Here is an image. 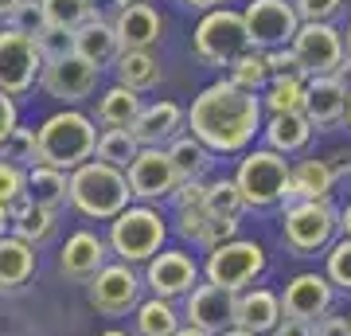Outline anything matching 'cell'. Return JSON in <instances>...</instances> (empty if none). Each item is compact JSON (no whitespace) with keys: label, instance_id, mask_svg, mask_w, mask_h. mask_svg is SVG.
Here are the masks:
<instances>
[{"label":"cell","instance_id":"52","mask_svg":"<svg viewBox=\"0 0 351 336\" xmlns=\"http://www.w3.org/2000/svg\"><path fill=\"white\" fill-rule=\"evenodd\" d=\"M24 4H27V0H0V27H8V24H12V16L20 12Z\"/></svg>","mask_w":351,"mask_h":336},{"label":"cell","instance_id":"26","mask_svg":"<svg viewBox=\"0 0 351 336\" xmlns=\"http://www.w3.org/2000/svg\"><path fill=\"white\" fill-rule=\"evenodd\" d=\"M39 270V250L20 243L16 235L0 238V293H16L24 289Z\"/></svg>","mask_w":351,"mask_h":336},{"label":"cell","instance_id":"59","mask_svg":"<svg viewBox=\"0 0 351 336\" xmlns=\"http://www.w3.org/2000/svg\"><path fill=\"white\" fill-rule=\"evenodd\" d=\"M219 336H254V333H242V328H226V333H219Z\"/></svg>","mask_w":351,"mask_h":336},{"label":"cell","instance_id":"37","mask_svg":"<svg viewBox=\"0 0 351 336\" xmlns=\"http://www.w3.org/2000/svg\"><path fill=\"white\" fill-rule=\"evenodd\" d=\"M137 141H133V133L129 129H101L98 133V145H94V161L110 164V168H121L125 172L129 161L137 157Z\"/></svg>","mask_w":351,"mask_h":336},{"label":"cell","instance_id":"9","mask_svg":"<svg viewBox=\"0 0 351 336\" xmlns=\"http://www.w3.org/2000/svg\"><path fill=\"white\" fill-rule=\"evenodd\" d=\"M145 298V282H141L137 266H125V262L110 258L98 274L86 282V305L98 317H129V313L141 305Z\"/></svg>","mask_w":351,"mask_h":336},{"label":"cell","instance_id":"4","mask_svg":"<svg viewBox=\"0 0 351 336\" xmlns=\"http://www.w3.org/2000/svg\"><path fill=\"white\" fill-rule=\"evenodd\" d=\"M168 238H172V219L156 203H129L121 215L110 219L106 247H110V258L125 266H145L152 254L168 247Z\"/></svg>","mask_w":351,"mask_h":336},{"label":"cell","instance_id":"51","mask_svg":"<svg viewBox=\"0 0 351 336\" xmlns=\"http://www.w3.org/2000/svg\"><path fill=\"white\" fill-rule=\"evenodd\" d=\"M336 235L351 238V199L343 203V208H336Z\"/></svg>","mask_w":351,"mask_h":336},{"label":"cell","instance_id":"48","mask_svg":"<svg viewBox=\"0 0 351 336\" xmlns=\"http://www.w3.org/2000/svg\"><path fill=\"white\" fill-rule=\"evenodd\" d=\"M8 27H16V32H24V36L32 39V36L39 32V27H43V16H39V4H32V0H27L24 8H20V12L12 16V24H8Z\"/></svg>","mask_w":351,"mask_h":336},{"label":"cell","instance_id":"56","mask_svg":"<svg viewBox=\"0 0 351 336\" xmlns=\"http://www.w3.org/2000/svg\"><path fill=\"white\" fill-rule=\"evenodd\" d=\"M8 235V212H0V238Z\"/></svg>","mask_w":351,"mask_h":336},{"label":"cell","instance_id":"36","mask_svg":"<svg viewBox=\"0 0 351 336\" xmlns=\"http://www.w3.org/2000/svg\"><path fill=\"white\" fill-rule=\"evenodd\" d=\"M262 113H301L304 106V78H269V87L258 94Z\"/></svg>","mask_w":351,"mask_h":336},{"label":"cell","instance_id":"54","mask_svg":"<svg viewBox=\"0 0 351 336\" xmlns=\"http://www.w3.org/2000/svg\"><path fill=\"white\" fill-rule=\"evenodd\" d=\"M172 336H203V333H199V328H191V324H180Z\"/></svg>","mask_w":351,"mask_h":336},{"label":"cell","instance_id":"41","mask_svg":"<svg viewBox=\"0 0 351 336\" xmlns=\"http://www.w3.org/2000/svg\"><path fill=\"white\" fill-rule=\"evenodd\" d=\"M207 223H211V215L203 212V203L199 208H176V235L184 238V243H191V247H199V238L203 231H207Z\"/></svg>","mask_w":351,"mask_h":336},{"label":"cell","instance_id":"44","mask_svg":"<svg viewBox=\"0 0 351 336\" xmlns=\"http://www.w3.org/2000/svg\"><path fill=\"white\" fill-rule=\"evenodd\" d=\"M265 55V71L269 78H304L301 63L293 55V47H277V51H262Z\"/></svg>","mask_w":351,"mask_h":336},{"label":"cell","instance_id":"16","mask_svg":"<svg viewBox=\"0 0 351 336\" xmlns=\"http://www.w3.org/2000/svg\"><path fill=\"white\" fill-rule=\"evenodd\" d=\"M125 180L133 192V203H160L180 188V176H176L164 149H137V157L125 168Z\"/></svg>","mask_w":351,"mask_h":336},{"label":"cell","instance_id":"24","mask_svg":"<svg viewBox=\"0 0 351 336\" xmlns=\"http://www.w3.org/2000/svg\"><path fill=\"white\" fill-rule=\"evenodd\" d=\"M262 149L277 153V157H304V149L313 145L316 129L304 122V113H265L262 117Z\"/></svg>","mask_w":351,"mask_h":336},{"label":"cell","instance_id":"60","mask_svg":"<svg viewBox=\"0 0 351 336\" xmlns=\"http://www.w3.org/2000/svg\"><path fill=\"white\" fill-rule=\"evenodd\" d=\"M113 4H117V8H125V4H141V0H113Z\"/></svg>","mask_w":351,"mask_h":336},{"label":"cell","instance_id":"5","mask_svg":"<svg viewBox=\"0 0 351 336\" xmlns=\"http://www.w3.org/2000/svg\"><path fill=\"white\" fill-rule=\"evenodd\" d=\"M269 270V250L258 238H230L223 247H215L203 254L199 274L207 286H219L226 293H242V289L258 286Z\"/></svg>","mask_w":351,"mask_h":336},{"label":"cell","instance_id":"11","mask_svg":"<svg viewBox=\"0 0 351 336\" xmlns=\"http://www.w3.org/2000/svg\"><path fill=\"white\" fill-rule=\"evenodd\" d=\"M98 78H101L98 67L82 63L75 51H71V55L47 59L43 67H39V82L36 87L43 90L47 98H55V102H63V106H71V110H78L86 98L98 94Z\"/></svg>","mask_w":351,"mask_h":336},{"label":"cell","instance_id":"20","mask_svg":"<svg viewBox=\"0 0 351 336\" xmlns=\"http://www.w3.org/2000/svg\"><path fill=\"white\" fill-rule=\"evenodd\" d=\"M129 133L141 149H164L168 141H176L184 133V106L172 98H156L145 102L137 113V122L129 125Z\"/></svg>","mask_w":351,"mask_h":336},{"label":"cell","instance_id":"35","mask_svg":"<svg viewBox=\"0 0 351 336\" xmlns=\"http://www.w3.org/2000/svg\"><path fill=\"white\" fill-rule=\"evenodd\" d=\"M226 82L230 87L246 90V94H262L265 87H269V71H265V55L262 51H242L239 59L226 67Z\"/></svg>","mask_w":351,"mask_h":336},{"label":"cell","instance_id":"6","mask_svg":"<svg viewBox=\"0 0 351 336\" xmlns=\"http://www.w3.org/2000/svg\"><path fill=\"white\" fill-rule=\"evenodd\" d=\"M234 188H239L246 212H274L285 203L289 192V161L277 157L269 149H246L239 157V168H234Z\"/></svg>","mask_w":351,"mask_h":336},{"label":"cell","instance_id":"22","mask_svg":"<svg viewBox=\"0 0 351 336\" xmlns=\"http://www.w3.org/2000/svg\"><path fill=\"white\" fill-rule=\"evenodd\" d=\"M336 196V176L328 168L324 157H301V161H289V192L285 203H324Z\"/></svg>","mask_w":351,"mask_h":336},{"label":"cell","instance_id":"58","mask_svg":"<svg viewBox=\"0 0 351 336\" xmlns=\"http://www.w3.org/2000/svg\"><path fill=\"white\" fill-rule=\"evenodd\" d=\"M343 125L351 129V90H348V110H343Z\"/></svg>","mask_w":351,"mask_h":336},{"label":"cell","instance_id":"2","mask_svg":"<svg viewBox=\"0 0 351 336\" xmlns=\"http://www.w3.org/2000/svg\"><path fill=\"white\" fill-rule=\"evenodd\" d=\"M129 203H133V192H129V180L121 168L86 161L75 172H66V208H75L90 223H110Z\"/></svg>","mask_w":351,"mask_h":336},{"label":"cell","instance_id":"47","mask_svg":"<svg viewBox=\"0 0 351 336\" xmlns=\"http://www.w3.org/2000/svg\"><path fill=\"white\" fill-rule=\"evenodd\" d=\"M203 192H207V180H184L168 199H172V208H199Z\"/></svg>","mask_w":351,"mask_h":336},{"label":"cell","instance_id":"40","mask_svg":"<svg viewBox=\"0 0 351 336\" xmlns=\"http://www.w3.org/2000/svg\"><path fill=\"white\" fill-rule=\"evenodd\" d=\"M293 12L301 24H336L343 0H293Z\"/></svg>","mask_w":351,"mask_h":336},{"label":"cell","instance_id":"38","mask_svg":"<svg viewBox=\"0 0 351 336\" xmlns=\"http://www.w3.org/2000/svg\"><path fill=\"white\" fill-rule=\"evenodd\" d=\"M0 161L4 164H16V168H36L39 164V145H36V125H16L12 133L4 137V145H0Z\"/></svg>","mask_w":351,"mask_h":336},{"label":"cell","instance_id":"25","mask_svg":"<svg viewBox=\"0 0 351 336\" xmlns=\"http://www.w3.org/2000/svg\"><path fill=\"white\" fill-rule=\"evenodd\" d=\"M71 51H75V55H78L82 63L98 67V71L113 67V59L121 55V43H117V36H113L110 16L94 12V16L86 20V24L78 27V32H71Z\"/></svg>","mask_w":351,"mask_h":336},{"label":"cell","instance_id":"10","mask_svg":"<svg viewBox=\"0 0 351 336\" xmlns=\"http://www.w3.org/2000/svg\"><path fill=\"white\" fill-rule=\"evenodd\" d=\"M141 282H145V293H149V298L176 301V305H180V301L203 282L199 258L184 247H164L160 254H152V258L145 262Z\"/></svg>","mask_w":351,"mask_h":336},{"label":"cell","instance_id":"32","mask_svg":"<svg viewBox=\"0 0 351 336\" xmlns=\"http://www.w3.org/2000/svg\"><path fill=\"white\" fill-rule=\"evenodd\" d=\"M133 336H172L184 317H180V305L176 301H160V298H141V305L133 313Z\"/></svg>","mask_w":351,"mask_h":336},{"label":"cell","instance_id":"49","mask_svg":"<svg viewBox=\"0 0 351 336\" xmlns=\"http://www.w3.org/2000/svg\"><path fill=\"white\" fill-rule=\"evenodd\" d=\"M16 125H20V102L0 90V145H4V137L12 133Z\"/></svg>","mask_w":351,"mask_h":336},{"label":"cell","instance_id":"61","mask_svg":"<svg viewBox=\"0 0 351 336\" xmlns=\"http://www.w3.org/2000/svg\"><path fill=\"white\" fill-rule=\"evenodd\" d=\"M348 324H351V313H348Z\"/></svg>","mask_w":351,"mask_h":336},{"label":"cell","instance_id":"12","mask_svg":"<svg viewBox=\"0 0 351 336\" xmlns=\"http://www.w3.org/2000/svg\"><path fill=\"white\" fill-rule=\"evenodd\" d=\"M242 24L254 51H277L293 43L301 20L293 12V0H250L242 8Z\"/></svg>","mask_w":351,"mask_h":336},{"label":"cell","instance_id":"27","mask_svg":"<svg viewBox=\"0 0 351 336\" xmlns=\"http://www.w3.org/2000/svg\"><path fill=\"white\" fill-rule=\"evenodd\" d=\"M55 231H59V215L47 212V208L27 203V196L16 208H8V235H16L27 247H36V250L47 247L51 238H55Z\"/></svg>","mask_w":351,"mask_h":336},{"label":"cell","instance_id":"8","mask_svg":"<svg viewBox=\"0 0 351 336\" xmlns=\"http://www.w3.org/2000/svg\"><path fill=\"white\" fill-rule=\"evenodd\" d=\"M191 47H195V59L207 63V67H230L242 51H250L242 12L226 8V4L203 12V20L195 24V32H191Z\"/></svg>","mask_w":351,"mask_h":336},{"label":"cell","instance_id":"3","mask_svg":"<svg viewBox=\"0 0 351 336\" xmlns=\"http://www.w3.org/2000/svg\"><path fill=\"white\" fill-rule=\"evenodd\" d=\"M39 145V164L59 168V172H75L78 164L94 161V145H98V125L86 110H55L51 117H43L36 129Z\"/></svg>","mask_w":351,"mask_h":336},{"label":"cell","instance_id":"39","mask_svg":"<svg viewBox=\"0 0 351 336\" xmlns=\"http://www.w3.org/2000/svg\"><path fill=\"white\" fill-rule=\"evenodd\" d=\"M324 258V270L320 274L332 282L336 293H351V238H332V247L320 254Z\"/></svg>","mask_w":351,"mask_h":336},{"label":"cell","instance_id":"30","mask_svg":"<svg viewBox=\"0 0 351 336\" xmlns=\"http://www.w3.org/2000/svg\"><path fill=\"white\" fill-rule=\"evenodd\" d=\"M24 196H27V203H36V208H47V212L63 215V208H66V172L47 168V164L27 168L24 172Z\"/></svg>","mask_w":351,"mask_h":336},{"label":"cell","instance_id":"15","mask_svg":"<svg viewBox=\"0 0 351 336\" xmlns=\"http://www.w3.org/2000/svg\"><path fill=\"white\" fill-rule=\"evenodd\" d=\"M281 298V313L285 317H301V321H316L328 309H336V289L320 270H297L293 278H285V286L277 289Z\"/></svg>","mask_w":351,"mask_h":336},{"label":"cell","instance_id":"18","mask_svg":"<svg viewBox=\"0 0 351 336\" xmlns=\"http://www.w3.org/2000/svg\"><path fill=\"white\" fill-rule=\"evenodd\" d=\"M180 317H184V324L199 328L203 336H219L226 328H234V293L199 282L188 298L180 301Z\"/></svg>","mask_w":351,"mask_h":336},{"label":"cell","instance_id":"28","mask_svg":"<svg viewBox=\"0 0 351 336\" xmlns=\"http://www.w3.org/2000/svg\"><path fill=\"white\" fill-rule=\"evenodd\" d=\"M117 75V87L133 90V94H145V90H156L164 82V67L156 59V51H121L110 67Z\"/></svg>","mask_w":351,"mask_h":336},{"label":"cell","instance_id":"46","mask_svg":"<svg viewBox=\"0 0 351 336\" xmlns=\"http://www.w3.org/2000/svg\"><path fill=\"white\" fill-rule=\"evenodd\" d=\"M313 336H351L348 313H336V309H328L324 317H316V321H313Z\"/></svg>","mask_w":351,"mask_h":336},{"label":"cell","instance_id":"55","mask_svg":"<svg viewBox=\"0 0 351 336\" xmlns=\"http://www.w3.org/2000/svg\"><path fill=\"white\" fill-rule=\"evenodd\" d=\"M343 55L351 59V24H348V32H343Z\"/></svg>","mask_w":351,"mask_h":336},{"label":"cell","instance_id":"53","mask_svg":"<svg viewBox=\"0 0 351 336\" xmlns=\"http://www.w3.org/2000/svg\"><path fill=\"white\" fill-rule=\"evenodd\" d=\"M188 12H211V8H223L226 0H180Z\"/></svg>","mask_w":351,"mask_h":336},{"label":"cell","instance_id":"43","mask_svg":"<svg viewBox=\"0 0 351 336\" xmlns=\"http://www.w3.org/2000/svg\"><path fill=\"white\" fill-rule=\"evenodd\" d=\"M24 199V168L0 161V212H8Z\"/></svg>","mask_w":351,"mask_h":336},{"label":"cell","instance_id":"19","mask_svg":"<svg viewBox=\"0 0 351 336\" xmlns=\"http://www.w3.org/2000/svg\"><path fill=\"white\" fill-rule=\"evenodd\" d=\"M348 90L351 82H343L339 75H313L304 78V122L313 129H336L343 125V110H348Z\"/></svg>","mask_w":351,"mask_h":336},{"label":"cell","instance_id":"45","mask_svg":"<svg viewBox=\"0 0 351 336\" xmlns=\"http://www.w3.org/2000/svg\"><path fill=\"white\" fill-rule=\"evenodd\" d=\"M239 227H242V223H226V219H211V223H207V231H203V238H199V250L207 254V250L223 247V243H230V238H239Z\"/></svg>","mask_w":351,"mask_h":336},{"label":"cell","instance_id":"33","mask_svg":"<svg viewBox=\"0 0 351 336\" xmlns=\"http://www.w3.org/2000/svg\"><path fill=\"white\" fill-rule=\"evenodd\" d=\"M203 212L211 215V219L242 223L246 203H242L239 188H234V180H230V176H215V180H207V192H203Z\"/></svg>","mask_w":351,"mask_h":336},{"label":"cell","instance_id":"50","mask_svg":"<svg viewBox=\"0 0 351 336\" xmlns=\"http://www.w3.org/2000/svg\"><path fill=\"white\" fill-rule=\"evenodd\" d=\"M269 336H313V321H301V317H285L281 313V321L274 324Z\"/></svg>","mask_w":351,"mask_h":336},{"label":"cell","instance_id":"31","mask_svg":"<svg viewBox=\"0 0 351 336\" xmlns=\"http://www.w3.org/2000/svg\"><path fill=\"white\" fill-rule=\"evenodd\" d=\"M164 153H168V161H172L176 176H180V184H184V180H211L215 157L203 149L195 137H191L188 129H184L176 141H168V145H164Z\"/></svg>","mask_w":351,"mask_h":336},{"label":"cell","instance_id":"57","mask_svg":"<svg viewBox=\"0 0 351 336\" xmlns=\"http://www.w3.org/2000/svg\"><path fill=\"white\" fill-rule=\"evenodd\" d=\"M98 336H133V333H125V328H106V333H98Z\"/></svg>","mask_w":351,"mask_h":336},{"label":"cell","instance_id":"13","mask_svg":"<svg viewBox=\"0 0 351 336\" xmlns=\"http://www.w3.org/2000/svg\"><path fill=\"white\" fill-rule=\"evenodd\" d=\"M39 67L43 59H39L36 43L16 27H0V90L8 98H24L36 90Z\"/></svg>","mask_w":351,"mask_h":336},{"label":"cell","instance_id":"1","mask_svg":"<svg viewBox=\"0 0 351 336\" xmlns=\"http://www.w3.org/2000/svg\"><path fill=\"white\" fill-rule=\"evenodd\" d=\"M262 117L265 113L258 94H246L226 78H215L184 110V129L211 157H242L246 149H254L262 133Z\"/></svg>","mask_w":351,"mask_h":336},{"label":"cell","instance_id":"42","mask_svg":"<svg viewBox=\"0 0 351 336\" xmlns=\"http://www.w3.org/2000/svg\"><path fill=\"white\" fill-rule=\"evenodd\" d=\"M32 43H36L39 59H59V55H71V32H59V27H39L36 36H32Z\"/></svg>","mask_w":351,"mask_h":336},{"label":"cell","instance_id":"21","mask_svg":"<svg viewBox=\"0 0 351 336\" xmlns=\"http://www.w3.org/2000/svg\"><path fill=\"white\" fill-rule=\"evenodd\" d=\"M110 24H113V36H117L121 51H152V47H160V39H164V20L149 0L117 8Z\"/></svg>","mask_w":351,"mask_h":336},{"label":"cell","instance_id":"7","mask_svg":"<svg viewBox=\"0 0 351 336\" xmlns=\"http://www.w3.org/2000/svg\"><path fill=\"white\" fill-rule=\"evenodd\" d=\"M336 238V203H289L281 208V243L293 258H316Z\"/></svg>","mask_w":351,"mask_h":336},{"label":"cell","instance_id":"29","mask_svg":"<svg viewBox=\"0 0 351 336\" xmlns=\"http://www.w3.org/2000/svg\"><path fill=\"white\" fill-rule=\"evenodd\" d=\"M141 94H133V90L125 87H106L98 94V106H94V125H101V129H129V125L137 122V113H141Z\"/></svg>","mask_w":351,"mask_h":336},{"label":"cell","instance_id":"23","mask_svg":"<svg viewBox=\"0 0 351 336\" xmlns=\"http://www.w3.org/2000/svg\"><path fill=\"white\" fill-rule=\"evenodd\" d=\"M277 321H281V298H277V289L258 282V286L234 293V328L254 333V336H269Z\"/></svg>","mask_w":351,"mask_h":336},{"label":"cell","instance_id":"17","mask_svg":"<svg viewBox=\"0 0 351 336\" xmlns=\"http://www.w3.org/2000/svg\"><path fill=\"white\" fill-rule=\"evenodd\" d=\"M106 262H110L106 235L90 231V227H78V231H71V235H66L63 247H59V262H55V270H59V278H66V282L86 286V282L98 274Z\"/></svg>","mask_w":351,"mask_h":336},{"label":"cell","instance_id":"62","mask_svg":"<svg viewBox=\"0 0 351 336\" xmlns=\"http://www.w3.org/2000/svg\"><path fill=\"white\" fill-rule=\"evenodd\" d=\"M32 4H36V0H32Z\"/></svg>","mask_w":351,"mask_h":336},{"label":"cell","instance_id":"34","mask_svg":"<svg viewBox=\"0 0 351 336\" xmlns=\"http://www.w3.org/2000/svg\"><path fill=\"white\" fill-rule=\"evenodd\" d=\"M39 16L47 27H59V32H78L94 16V0H36Z\"/></svg>","mask_w":351,"mask_h":336},{"label":"cell","instance_id":"14","mask_svg":"<svg viewBox=\"0 0 351 336\" xmlns=\"http://www.w3.org/2000/svg\"><path fill=\"white\" fill-rule=\"evenodd\" d=\"M289 47H293V55L301 63L304 78L336 75L339 63H343V32L336 24H301Z\"/></svg>","mask_w":351,"mask_h":336}]
</instances>
